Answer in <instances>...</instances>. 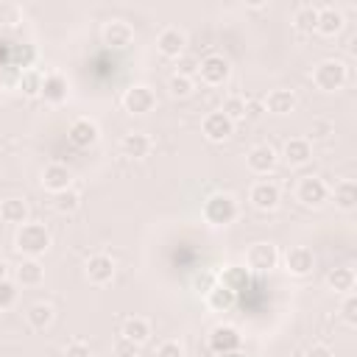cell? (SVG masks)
<instances>
[{"label": "cell", "instance_id": "1", "mask_svg": "<svg viewBox=\"0 0 357 357\" xmlns=\"http://www.w3.org/2000/svg\"><path fill=\"white\" fill-rule=\"evenodd\" d=\"M50 245H53V237H50L47 226L39 223V220H25V223L17 226V231H14V248H17L20 254L31 257V259H36L39 254H45Z\"/></svg>", "mask_w": 357, "mask_h": 357}, {"label": "cell", "instance_id": "37", "mask_svg": "<svg viewBox=\"0 0 357 357\" xmlns=\"http://www.w3.org/2000/svg\"><path fill=\"white\" fill-rule=\"evenodd\" d=\"M340 318H343L349 326L357 324V296H354V293H346V298H343V304H340Z\"/></svg>", "mask_w": 357, "mask_h": 357}, {"label": "cell", "instance_id": "3", "mask_svg": "<svg viewBox=\"0 0 357 357\" xmlns=\"http://www.w3.org/2000/svg\"><path fill=\"white\" fill-rule=\"evenodd\" d=\"M346 78H349V67L340 59H324V61H318L312 67V84L321 92H337V89H343Z\"/></svg>", "mask_w": 357, "mask_h": 357}, {"label": "cell", "instance_id": "44", "mask_svg": "<svg viewBox=\"0 0 357 357\" xmlns=\"http://www.w3.org/2000/svg\"><path fill=\"white\" fill-rule=\"evenodd\" d=\"M6 276H8V262L0 257V279H6Z\"/></svg>", "mask_w": 357, "mask_h": 357}, {"label": "cell", "instance_id": "2", "mask_svg": "<svg viewBox=\"0 0 357 357\" xmlns=\"http://www.w3.org/2000/svg\"><path fill=\"white\" fill-rule=\"evenodd\" d=\"M201 215L209 226H229V223L237 220L240 206H237V198L231 192H212V195L204 198Z\"/></svg>", "mask_w": 357, "mask_h": 357}, {"label": "cell", "instance_id": "35", "mask_svg": "<svg viewBox=\"0 0 357 357\" xmlns=\"http://www.w3.org/2000/svg\"><path fill=\"white\" fill-rule=\"evenodd\" d=\"M231 123H237V120H243L245 117V100L240 98V95H229L226 100H223V109H220Z\"/></svg>", "mask_w": 357, "mask_h": 357}, {"label": "cell", "instance_id": "10", "mask_svg": "<svg viewBox=\"0 0 357 357\" xmlns=\"http://www.w3.org/2000/svg\"><path fill=\"white\" fill-rule=\"evenodd\" d=\"M67 139H70L75 148H89V145H95V142L100 139V128H98V123L89 120V117H75V120L70 123V128H67Z\"/></svg>", "mask_w": 357, "mask_h": 357}, {"label": "cell", "instance_id": "16", "mask_svg": "<svg viewBox=\"0 0 357 357\" xmlns=\"http://www.w3.org/2000/svg\"><path fill=\"white\" fill-rule=\"evenodd\" d=\"M103 36V45L114 47V50H126L131 42H134V28L126 22V20H109L100 31Z\"/></svg>", "mask_w": 357, "mask_h": 357}, {"label": "cell", "instance_id": "28", "mask_svg": "<svg viewBox=\"0 0 357 357\" xmlns=\"http://www.w3.org/2000/svg\"><path fill=\"white\" fill-rule=\"evenodd\" d=\"M329 195H332L335 206H337V209H343V212H351V209L357 206V184H354L351 178L337 181V184H335V190H332Z\"/></svg>", "mask_w": 357, "mask_h": 357}, {"label": "cell", "instance_id": "42", "mask_svg": "<svg viewBox=\"0 0 357 357\" xmlns=\"http://www.w3.org/2000/svg\"><path fill=\"white\" fill-rule=\"evenodd\" d=\"M137 349H139V346H134V343L126 340V337H117V340H114V357H137Z\"/></svg>", "mask_w": 357, "mask_h": 357}, {"label": "cell", "instance_id": "4", "mask_svg": "<svg viewBox=\"0 0 357 357\" xmlns=\"http://www.w3.org/2000/svg\"><path fill=\"white\" fill-rule=\"evenodd\" d=\"M296 201L301 206L318 209L329 201V184L321 176H301L298 184H296Z\"/></svg>", "mask_w": 357, "mask_h": 357}, {"label": "cell", "instance_id": "24", "mask_svg": "<svg viewBox=\"0 0 357 357\" xmlns=\"http://www.w3.org/2000/svg\"><path fill=\"white\" fill-rule=\"evenodd\" d=\"M265 109H268L271 114H276V117L290 114V112L296 109V95H293V89H271L268 98H265Z\"/></svg>", "mask_w": 357, "mask_h": 357}, {"label": "cell", "instance_id": "34", "mask_svg": "<svg viewBox=\"0 0 357 357\" xmlns=\"http://www.w3.org/2000/svg\"><path fill=\"white\" fill-rule=\"evenodd\" d=\"M20 89H22V95H28V98H39V92H42V75H39L36 70H25V73L20 75Z\"/></svg>", "mask_w": 357, "mask_h": 357}, {"label": "cell", "instance_id": "5", "mask_svg": "<svg viewBox=\"0 0 357 357\" xmlns=\"http://www.w3.org/2000/svg\"><path fill=\"white\" fill-rule=\"evenodd\" d=\"M195 73H198L201 84H206V86H223L229 81V75H231V64H229L226 56L209 53V56H204L198 61V70Z\"/></svg>", "mask_w": 357, "mask_h": 357}, {"label": "cell", "instance_id": "32", "mask_svg": "<svg viewBox=\"0 0 357 357\" xmlns=\"http://www.w3.org/2000/svg\"><path fill=\"white\" fill-rule=\"evenodd\" d=\"M78 206H81V195H78V190H73V187L53 195V209H56L59 215H70V212H75Z\"/></svg>", "mask_w": 357, "mask_h": 357}, {"label": "cell", "instance_id": "30", "mask_svg": "<svg viewBox=\"0 0 357 357\" xmlns=\"http://www.w3.org/2000/svg\"><path fill=\"white\" fill-rule=\"evenodd\" d=\"M0 220L22 226L28 220V204L22 198H3L0 201Z\"/></svg>", "mask_w": 357, "mask_h": 357}, {"label": "cell", "instance_id": "13", "mask_svg": "<svg viewBox=\"0 0 357 357\" xmlns=\"http://www.w3.org/2000/svg\"><path fill=\"white\" fill-rule=\"evenodd\" d=\"M315 268V254L307 245H290L284 251V271L290 276H307Z\"/></svg>", "mask_w": 357, "mask_h": 357}, {"label": "cell", "instance_id": "8", "mask_svg": "<svg viewBox=\"0 0 357 357\" xmlns=\"http://www.w3.org/2000/svg\"><path fill=\"white\" fill-rule=\"evenodd\" d=\"M248 201L259 212H273L282 201V190L273 181H254L251 190H248Z\"/></svg>", "mask_w": 357, "mask_h": 357}, {"label": "cell", "instance_id": "43", "mask_svg": "<svg viewBox=\"0 0 357 357\" xmlns=\"http://www.w3.org/2000/svg\"><path fill=\"white\" fill-rule=\"evenodd\" d=\"M304 357H335V351L326 343H310L304 349Z\"/></svg>", "mask_w": 357, "mask_h": 357}, {"label": "cell", "instance_id": "6", "mask_svg": "<svg viewBox=\"0 0 357 357\" xmlns=\"http://www.w3.org/2000/svg\"><path fill=\"white\" fill-rule=\"evenodd\" d=\"M279 265V248L273 243H254L248 245L245 251V268L248 271H257V273H268Z\"/></svg>", "mask_w": 357, "mask_h": 357}, {"label": "cell", "instance_id": "18", "mask_svg": "<svg viewBox=\"0 0 357 357\" xmlns=\"http://www.w3.org/2000/svg\"><path fill=\"white\" fill-rule=\"evenodd\" d=\"M282 159L287 167H304L312 159V145L304 137H290L282 148Z\"/></svg>", "mask_w": 357, "mask_h": 357}, {"label": "cell", "instance_id": "14", "mask_svg": "<svg viewBox=\"0 0 357 357\" xmlns=\"http://www.w3.org/2000/svg\"><path fill=\"white\" fill-rule=\"evenodd\" d=\"M201 131L209 142H226L231 134H234V123L223 114V112H209L204 120H201Z\"/></svg>", "mask_w": 357, "mask_h": 357}, {"label": "cell", "instance_id": "19", "mask_svg": "<svg viewBox=\"0 0 357 357\" xmlns=\"http://www.w3.org/2000/svg\"><path fill=\"white\" fill-rule=\"evenodd\" d=\"M86 279L92 284H109L114 279V259L109 254H92L86 259Z\"/></svg>", "mask_w": 357, "mask_h": 357}, {"label": "cell", "instance_id": "38", "mask_svg": "<svg viewBox=\"0 0 357 357\" xmlns=\"http://www.w3.org/2000/svg\"><path fill=\"white\" fill-rule=\"evenodd\" d=\"M332 131H335V126H332L329 120H312V123H310V131H307L304 139H326Z\"/></svg>", "mask_w": 357, "mask_h": 357}, {"label": "cell", "instance_id": "27", "mask_svg": "<svg viewBox=\"0 0 357 357\" xmlns=\"http://www.w3.org/2000/svg\"><path fill=\"white\" fill-rule=\"evenodd\" d=\"M53 318H56V310H53V304H47V301H36V304H31V307L25 310V321H28V326L36 329V332L47 329V326L53 324Z\"/></svg>", "mask_w": 357, "mask_h": 357}, {"label": "cell", "instance_id": "33", "mask_svg": "<svg viewBox=\"0 0 357 357\" xmlns=\"http://www.w3.org/2000/svg\"><path fill=\"white\" fill-rule=\"evenodd\" d=\"M167 92H170L173 98H190V95L195 92V81H192L190 75L173 73V75L167 78Z\"/></svg>", "mask_w": 357, "mask_h": 357}, {"label": "cell", "instance_id": "23", "mask_svg": "<svg viewBox=\"0 0 357 357\" xmlns=\"http://www.w3.org/2000/svg\"><path fill=\"white\" fill-rule=\"evenodd\" d=\"M204 301H206V307L212 310V312H229L234 304H237V293H231L229 287H223V284H212L206 293H204Z\"/></svg>", "mask_w": 357, "mask_h": 357}, {"label": "cell", "instance_id": "22", "mask_svg": "<svg viewBox=\"0 0 357 357\" xmlns=\"http://www.w3.org/2000/svg\"><path fill=\"white\" fill-rule=\"evenodd\" d=\"M251 282V271L245 265H223V271H218V284L229 287L231 293L240 296V290H245Z\"/></svg>", "mask_w": 357, "mask_h": 357}, {"label": "cell", "instance_id": "39", "mask_svg": "<svg viewBox=\"0 0 357 357\" xmlns=\"http://www.w3.org/2000/svg\"><path fill=\"white\" fill-rule=\"evenodd\" d=\"M215 282H218V273H215V271H201V273H195L192 287H195L198 293H206V290H209Z\"/></svg>", "mask_w": 357, "mask_h": 357}, {"label": "cell", "instance_id": "7", "mask_svg": "<svg viewBox=\"0 0 357 357\" xmlns=\"http://www.w3.org/2000/svg\"><path fill=\"white\" fill-rule=\"evenodd\" d=\"M156 106V92L148 84H134L123 92V109L128 114H148Z\"/></svg>", "mask_w": 357, "mask_h": 357}, {"label": "cell", "instance_id": "25", "mask_svg": "<svg viewBox=\"0 0 357 357\" xmlns=\"http://www.w3.org/2000/svg\"><path fill=\"white\" fill-rule=\"evenodd\" d=\"M120 337L131 340L134 346H142V343H148V337H151V324H148L145 318H139V315H131V318L123 321Z\"/></svg>", "mask_w": 357, "mask_h": 357}, {"label": "cell", "instance_id": "20", "mask_svg": "<svg viewBox=\"0 0 357 357\" xmlns=\"http://www.w3.org/2000/svg\"><path fill=\"white\" fill-rule=\"evenodd\" d=\"M151 148H153V142H151V137L145 131H128L120 139V151L128 159H145L151 153Z\"/></svg>", "mask_w": 357, "mask_h": 357}, {"label": "cell", "instance_id": "12", "mask_svg": "<svg viewBox=\"0 0 357 357\" xmlns=\"http://www.w3.org/2000/svg\"><path fill=\"white\" fill-rule=\"evenodd\" d=\"M42 187L47 190V192H64V190H70L73 187V170L67 167V165H61V162H50V165H45V170H42Z\"/></svg>", "mask_w": 357, "mask_h": 357}, {"label": "cell", "instance_id": "26", "mask_svg": "<svg viewBox=\"0 0 357 357\" xmlns=\"http://www.w3.org/2000/svg\"><path fill=\"white\" fill-rule=\"evenodd\" d=\"M14 276H17V284H22V287H36V284H42V279H45V268L39 265V259L25 257V259L17 265Z\"/></svg>", "mask_w": 357, "mask_h": 357}, {"label": "cell", "instance_id": "17", "mask_svg": "<svg viewBox=\"0 0 357 357\" xmlns=\"http://www.w3.org/2000/svg\"><path fill=\"white\" fill-rule=\"evenodd\" d=\"M67 92H70V84H67V78L61 73L53 70V73L42 75V92H39V98H45V103L59 106V103L67 100Z\"/></svg>", "mask_w": 357, "mask_h": 357}, {"label": "cell", "instance_id": "21", "mask_svg": "<svg viewBox=\"0 0 357 357\" xmlns=\"http://www.w3.org/2000/svg\"><path fill=\"white\" fill-rule=\"evenodd\" d=\"M343 25H346V17H343L340 8H335V6H318V25H315V31L321 36H335V33L343 31Z\"/></svg>", "mask_w": 357, "mask_h": 357}, {"label": "cell", "instance_id": "45", "mask_svg": "<svg viewBox=\"0 0 357 357\" xmlns=\"http://www.w3.org/2000/svg\"><path fill=\"white\" fill-rule=\"evenodd\" d=\"M215 357H245L243 351H226V354H215Z\"/></svg>", "mask_w": 357, "mask_h": 357}, {"label": "cell", "instance_id": "36", "mask_svg": "<svg viewBox=\"0 0 357 357\" xmlns=\"http://www.w3.org/2000/svg\"><path fill=\"white\" fill-rule=\"evenodd\" d=\"M17 296H20L17 284L8 279H0V310H11L17 304Z\"/></svg>", "mask_w": 357, "mask_h": 357}, {"label": "cell", "instance_id": "29", "mask_svg": "<svg viewBox=\"0 0 357 357\" xmlns=\"http://www.w3.org/2000/svg\"><path fill=\"white\" fill-rule=\"evenodd\" d=\"M354 282H357V276H354V271L351 268H346V265H340V268H332L329 273H326V287L332 290V293H351L354 290Z\"/></svg>", "mask_w": 357, "mask_h": 357}, {"label": "cell", "instance_id": "40", "mask_svg": "<svg viewBox=\"0 0 357 357\" xmlns=\"http://www.w3.org/2000/svg\"><path fill=\"white\" fill-rule=\"evenodd\" d=\"M153 357H184V349L178 340H165L156 346V354Z\"/></svg>", "mask_w": 357, "mask_h": 357}, {"label": "cell", "instance_id": "15", "mask_svg": "<svg viewBox=\"0 0 357 357\" xmlns=\"http://www.w3.org/2000/svg\"><path fill=\"white\" fill-rule=\"evenodd\" d=\"M240 346H243V337H240V332H237L234 326H229V324H218V326L209 332V349H212L215 354L240 351Z\"/></svg>", "mask_w": 357, "mask_h": 357}, {"label": "cell", "instance_id": "41", "mask_svg": "<svg viewBox=\"0 0 357 357\" xmlns=\"http://www.w3.org/2000/svg\"><path fill=\"white\" fill-rule=\"evenodd\" d=\"M64 357H92V349L84 340H70L64 346Z\"/></svg>", "mask_w": 357, "mask_h": 357}, {"label": "cell", "instance_id": "11", "mask_svg": "<svg viewBox=\"0 0 357 357\" xmlns=\"http://www.w3.org/2000/svg\"><path fill=\"white\" fill-rule=\"evenodd\" d=\"M276 162H279V153H276L268 142H259V145H254V148L245 153V165H248V170L257 173V176H268V173L276 167Z\"/></svg>", "mask_w": 357, "mask_h": 357}, {"label": "cell", "instance_id": "31", "mask_svg": "<svg viewBox=\"0 0 357 357\" xmlns=\"http://www.w3.org/2000/svg\"><path fill=\"white\" fill-rule=\"evenodd\" d=\"M293 25L298 31H315V25H318V6H312V3L298 6L293 11Z\"/></svg>", "mask_w": 357, "mask_h": 357}, {"label": "cell", "instance_id": "9", "mask_svg": "<svg viewBox=\"0 0 357 357\" xmlns=\"http://www.w3.org/2000/svg\"><path fill=\"white\" fill-rule=\"evenodd\" d=\"M184 47H187V33L176 25H167L159 31L156 36V50L165 56V59H178L184 56Z\"/></svg>", "mask_w": 357, "mask_h": 357}]
</instances>
